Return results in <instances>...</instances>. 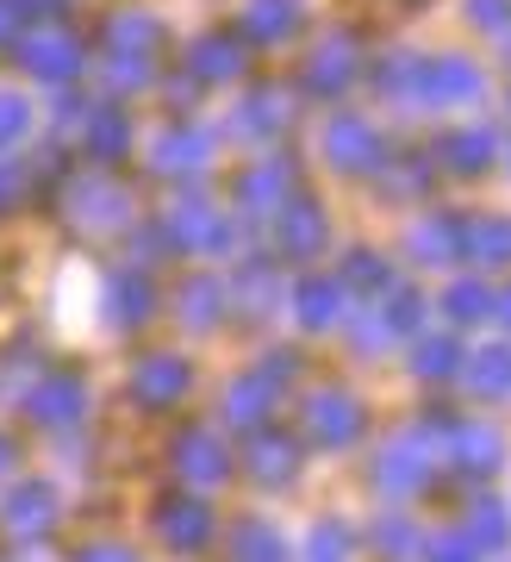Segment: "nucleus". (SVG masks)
Returning <instances> with one entry per match:
<instances>
[{
    "label": "nucleus",
    "instance_id": "nucleus-1",
    "mask_svg": "<svg viewBox=\"0 0 511 562\" xmlns=\"http://www.w3.org/2000/svg\"><path fill=\"white\" fill-rule=\"evenodd\" d=\"M313 425H318V438H331V443H343V438H355V413H350V401H318V413H313Z\"/></svg>",
    "mask_w": 511,
    "mask_h": 562
},
{
    "label": "nucleus",
    "instance_id": "nucleus-2",
    "mask_svg": "<svg viewBox=\"0 0 511 562\" xmlns=\"http://www.w3.org/2000/svg\"><path fill=\"white\" fill-rule=\"evenodd\" d=\"M162 531H169L175 543H206V531H213V525H206V513H200V506H169Z\"/></svg>",
    "mask_w": 511,
    "mask_h": 562
},
{
    "label": "nucleus",
    "instance_id": "nucleus-3",
    "mask_svg": "<svg viewBox=\"0 0 511 562\" xmlns=\"http://www.w3.org/2000/svg\"><path fill=\"white\" fill-rule=\"evenodd\" d=\"M157 362H162V369H150V375L138 382L144 401H169V394H181V382H188V375H181V369H175L169 357H157Z\"/></svg>",
    "mask_w": 511,
    "mask_h": 562
},
{
    "label": "nucleus",
    "instance_id": "nucleus-4",
    "mask_svg": "<svg viewBox=\"0 0 511 562\" xmlns=\"http://www.w3.org/2000/svg\"><path fill=\"white\" fill-rule=\"evenodd\" d=\"M81 562H132V557H125V550H88Z\"/></svg>",
    "mask_w": 511,
    "mask_h": 562
}]
</instances>
